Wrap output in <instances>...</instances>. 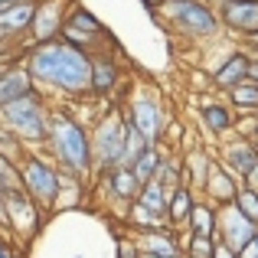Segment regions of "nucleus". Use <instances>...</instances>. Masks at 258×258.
Instances as JSON below:
<instances>
[{
	"instance_id": "412c9836",
	"label": "nucleus",
	"mask_w": 258,
	"mask_h": 258,
	"mask_svg": "<svg viewBox=\"0 0 258 258\" xmlns=\"http://www.w3.org/2000/svg\"><path fill=\"white\" fill-rule=\"evenodd\" d=\"M213 164H216V154L209 151V147H189V151L183 154V183L200 193L209 170H213Z\"/></svg>"
},
{
	"instance_id": "423d86ee",
	"label": "nucleus",
	"mask_w": 258,
	"mask_h": 258,
	"mask_svg": "<svg viewBox=\"0 0 258 258\" xmlns=\"http://www.w3.org/2000/svg\"><path fill=\"white\" fill-rule=\"evenodd\" d=\"M88 134H92L95 173L108 170V167L124 164V134H127L124 108H108V111H98V118L88 124Z\"/></svg>"
},
{
	"instance_id": "a19ab883",
	"label": "nucleus",
	"mask_w": 258,
	"mask_h": 258,
	"mask_svg": "<svg viewBox=\"0 0 258 258\" xmlns=\"http://www.w3.org/2000/svg\"><path fill=\"white\" fill-rule=\"evenodd\" d=\"M186 258H200V255H186Z\"/></svg>"
},
{
	"instance_id": "9b49d317",
	"label": "nucleus",
	"mask_w": 258,
	"mask_h": 258,
	"mask_svg": "<svg viewBox=\"0 0 258 258\" xmlns=\"http://www.w3.org/2000/svg\"><path fill=\"white\" fill-rule=\"evenodd\" d=\"M255 232H258V222H252L248 216H242L239 209H235V203H226V206L216 209V239L226 242L229 248L242 252L245 242L252 239Z\"/></svg>"
},
{
	"instance_id": "4c0bfd02",
	"label": "nucleus",
	"mask_w": 258,
	"mask_h": 258,
	"mask_svg": "<svg viewBox=\"0 0 258 258\" xmlns=\"http://www.w3.org/2000/svg\"><path fill=\"white\" fill-rule=\"evenodd\" d=\"M242 46H248V49H258V30L252 33V36H245V39H242Z\"/></svg>"
},
{
	"instance_id": "9d476101",
	"label": "nucleus",
	"mask_w": 258,
	"mask_h": 258,
	"mask_svg": "<svg viewBox=\"0 0 258 258\" xmlns=\"http://www.w3.org/2000/svg\"><path fill=\"white\" fill-rule=\"evenodd\" d=\"M92 186L101 189V196H105L108 206L118 209V216L124 219L127 206H131L134 200H138V189H141V180L134 176L131 167L118 164V167H108V170H98L92 176Z\"/></svg>"
},
{
	"instance_id": "39448f33",
	"label": "nucleus",
	"mask_w": 258,
	"mask_h": 258,
	"mask_svg": "<svg viewBox=\"0 0 258 258\" xmlns=\"http://www.w3.org/2000/svg\"><path fill=\"white\" fill-rule=\"evenodd\" d=\"M17 173H20V189L30 193V200H36L46 209V216H49L52 206H56V196H59V180H62L59 164L43 147H26L17 160Z\"/></svg>"
},
{
	"instance_id": "bb28decb",
	"label": "nucleus",
	"mask_w": 258,
	"mask_h": 258,
	"mask_svg": "<svg viewBox=\"0 0 258 258\" xmlns=\"http://www.w3.org/2000/svg\"><path fill=\"white\" fill-rule=\"evenodd\" d=\"M216 209L219 206H213V203L203 200V196H196V206H193V213H189L186 229L189 232H203V235H216Z\"/></svg>"
},
{
	"instance_id": "1a4fd4ad",
	"label": "nucleus",
	"mask_w": 258,
	"mask_h": 258,
	"mask_svg": "<svg viewBox=\"0 0 258 258\" xmlns=\"http://www.w3.org/2000/svg\"><path fill=\"white\" fill-rule=\"evenodd\" d=\"M59 36H62L66 43L85 49V52H98V49H108V46H111L108 30L101 26V20L95 17L92 10L79 7V4H72V10L66 13V23H62V30H59Z\"/></svg>"
},
{
	"instance_id": "f8f14e48",
	"label": "nucleus",
	"mask_w": 258,
	"mask_h": 258,
	"mask_svg": "<svg viewBox=\"0 0 258 258\" xmlns=\"http://www.w3.org/2000/svg\"><path fill=\"white\" fill-rule=\"evenodd\" d=\"M216 13H219L222 30L239 39L258 30V0H216Z\"/></svg>"
},
{
	"instance_id": "79ce46f5",
	"label": "nucleus",
	"mask_w": 258,
	"mask_h": 258,
	"mask_svg": "<svg viewBox=\"0 0 258 258\" xmlns=\"http://www.w3.org/2000/svg\"><path fill=\"white\" fill-rule=\"evenodd\" d=\"M0 4H10V0H0Z\"/></svg>"
},
{
	"instance_id": "72a5a7b5",
	"label": "nucleus",
	"mask_w": 258,
	"mask_h": 258,
	"mask_svg": "<svg viewBox=\"0 0 258 258\" xmlns=\"http://www.w3.org/2000/svg\"><path fill=\"white\" fill-rule=\"evenodd\" d=\"M213 258H239V252L235 248H229L226 242H219L216 239V248H213Z\"/></svg>"
},
{
	"instance_id": "a878e982",
	"label": "nucleus",
	"mask_w": 258,
	"mask_h": 258,
	"mask_svg": "<svg viewBox=\"0 0 258 258\" xmlns=\"http://www.w3.org/2000/svg\"><path fill=\"white\" fill-rule=\"evenodd\" d=\"M222 95H226V101L235 111H258V82L255 79H242L239 85H232Z\"/></svg>"
},
{
	"instance_id": "7c9ffc66",
	"label": "nucleus",
	"mask_w": 258,
	"mask_h": 258,
	"mask_svg": "<svg viewBox=\"0 0 258 258\" xmlns=\"http://www.w3.org/2000/svg\"><path fill=\"white\" fill-rule=\"evenodd\" d=\"M235 209H239L242 216H248L252 222H258V189L255 186H248L245 180H242V186H239V193H235Z\"/></svg>"
},
{
	"instance_id": "cd10ccee",
	"label": "nucleus",
	"mask_w": 258,
	"mask_h": 258,
	"mask_svg": "<svg viewBox=\"0 0 258 258\" xmlns=\"http://www.w3.org/2000/svg\"><path fill=\"white\" fill-rule=\"evenodd\" d=\"M160 160H164V147H160V144H147L144 151L134 157L131 170H134V176H138L141 183H147V180H154V176H157Z\"/></svg>"
},
{
	"instance_id": "f704fd0d",
	"label": "nucleus",
	"mask_w": 258,
	"mask_h": 258,
	"mask_svg": "<svg viewBox=\"0 0 258 258\" xmlns=\"http://www.w3.org/2000/svg\"><path fill=\"white\" fill-rule=\"evenodd\" d=\"M239 258H258V232H255L252 239L245 242V248L239 252Z\"/></svg>"
},
{
	"instance_id": "2f4dec72",
	"label": "nucleus",
	"mask_w": 258,
	"mask_h": 258,
	"mask_svg": "<svg viewBox=\"0 0 258 258\" xmlns=\"http://www.w3.org/2000/svg\"><path fill=\"white\" fill-rule=\"evenodd\" d=\"M0 258H23V252L17 248V239L4 229H0Z\"/></svg>"
},
{
	"instance_id": "c9c22d12",
	"label": "nucleus",
	"mask_w": 258,
	"mask_h": 258,
	"mask_svg": "<svg viewBox=\"0 0 258 258\" xmlns=\"http://www.w3.org/2000/svg\"><path fill=\"white\" fill-rule=\"evenodd\" d=\"M141 7H147L151 13H157L160 7H164V0H141Z\"/></svg>"
},
{
	"instance_id": "aec40b11",
	"label": "nucleus",
	"mask_w": 258,
	"mask_h": 258,
	"mask_svg": "<svg viewBox=\"0 0 258 258\" xmlns=\"http://www.w3.org/2000/svg\"><path fill=\"white\" fill-rule=\"evenodd\" d=\"M209 76H213L216 92H229V88L239 85L242 79H248V52H245V46H242V49H229L226 59H222Z\"/></svg>"
},
{
	"instance_id": "4468645a",
	"label": "nucleus",
	"mask_w": 258,
	"mask_h": 258,
	"mask_svg": "<svg viewBox=\"0 0 258 258\" xmlns=\"http://www.w3.org/2000/svg\"><path fill=\"white\" fill-rule=\"evenodd\" d=\"M69 10H72V0H36V13H33V23H30V43L59 36Z\"/></svg>"
},
{
	"instance_id": "473e14b6",
	"label": "nucleus",
	"mask_w": 258,
	"mask_h": 258,
	"mask_svg": "<svg viewBox=\"0 0 258 258\" xmlns=\"http://www.w3.org/2000/svg\"><path fill=\"white\" fill-rule=\"evenodd\" d=\"M118 258H141L134 239H118Z\"/></svg>"
},
{
	"instance_id": "7ed1b4c3",
	"label": "nucleus",
	"mask_w": 258,
	"mask_h": 258,
	"mask_svg": "<svg viewBox=\"0 0 258 258\" xmlns=\"http://www.w3.org/2000/svg\"><path fill=\"white\" fill-rule=\"evenodd\" d=\"M49 98L36 88L23 92L20 98L0 105V124L13 134L23 147H43L49 131Z\"/></svg>"
},
{
	"instance_id": "0eeeda50",
	"label": "nucleus",
	"mask_w": 258,
	"mask_h": 258,
	"mask_svg": "<svg viewBox=\"0 0 258 258\" xmlns=\"http://www.w3.org/2000/svg\"><path fill=\"white\" fill-rule=\"evenodd\" d=\"M124 118L134 121V124L141 127V134H144L151 144H164L167 108H164V98H160L154 88H147V85L134 88L131 98H127V105H124Z\"/></svg>"
},
{
	"instance_id": "b1692460",
	"label": "nucleus",
	"mask_w": 258,
	"mask_h": 258,
	"mask_svg": "<svg viewBox=\"0 0 258 258\" xmlns=\"http://www.w3.org/2000/svg\"><path fill=\"white\" fill-rule=\"evenodd\" d=\"M193 206H196V189L193 186L180 183V186L170 189V200H167V222H170L176 232H180V229H186Z\"/></svg>"
},
{
	"instance_id": "6ab92c4d",
	"label": "nucleus",
	"mask_w": 258,
	"mask_h": 258,
	"mask_svg": "<svg viewBox=\"0 0 258 258\" xmlns=\"http://www.w3.org/2000/svg\"><path fill=\"white\" fill-rule=\"evenodd\" d=\"M141 255H180V232L173 226H160V229H144V232L131 235Z\"/></svg>"
},
{
	"instance_id": "5701e85b",
	"label": "nucleus",
	"mask_w": 258,
	"mask_h": 258,
	"mask_svg": "<svg viewBox=\"0 0 258 258\" xmlns=\"http://www.w3.org/2000/svg\"><path fill=\"white\" fill-rule=\"evenodd\" d=\"M88 189H92V180H88V176L66 173V170H62V180H59V196H56V206H52V213H66V209L82 206V200H85Z\"/></svg>"
},
{
	"instance_id": "4be33fe9",
	"label": "nucleus",
	"mask_w": 258,
	"mask_h": 258,
	"mask_svg": "<svg viewBox=\"0 0 258 258\" xmlns=\"http://www.w3.org/2000/svg\"><path fill=\"white\" fill-rule=\"evenodd\" d=\"M30 88H33V79H30V72H26V66L20 62V59H13V62H7L4 69H0V105L20 98V95L30 92Z\"/></svg>"
},
{
	"instance_id": "393cba45",
	"label": "nucleus",
	"mask_w": 258,
	"mask_h": 258,
	"mask_svg": "<svg viewBox=\"0 0 258 258\" xmlns=\"http://www.w3.org/2000/svg\"><path fill=\"white\" fill-rule=\"evenodd\" d=\"M124 226L134 229V232H144V229H160V226H170V222H167L164 213H154L151 206H144L141 200H134L131 206H127V213H124Z\"/></svg>"
},
{
	"instance_id": "ea45409f",
	"label": "nucleus",
	"mask_w": 258,
	"mask_h": 258,
	"mask_svg": "<svg viewBox=\"0 0 258 258\" xmlns=\"http://www.w3.org/2000/svg\"><path fill=\"white\" fill-rule=\"evenodd\" d=\"M248 141H252V144L258 147V127H255V131H252V138H248Z\"/></svg>"
},
{
	"instance_id": "c85d7f7f",
	"label": "nucleus",
	"mask_w": 258,
	"mask_h": 258,
	"mask_svg": "<svg viewBox=\"0 0 258 258\" xmlns=\"http://www.w3.org/2000/svg\"><path fill=\"white\" fill-rule=\"evenodd\" d=\"M138 200L144 203V206H151L154 213H164L167 216V200H170V189H167L164 183H157V180H147V183H141Z\"/></svg>"
},
{
	"instance_id": "f3484780",
	"label": "nucleus",
	"mask_w": 258,
	"mask_h": 258,
	"mask_svg": "<svg viewBox=\"0 0 258 258\" xmlns=\"http://www.w3.org/2000/svg\"><path fill=\"white\" fill-rule=\"evenodd\" d=\"M36 13V0H10L0 7V33L10 43H20L23 36H30V23Z\"/></svg>"
},
{
	"instance_id": "6e6552de",
	"label": "nucleus",
	"mask_w": 258,
	"mask_h": 258,
	"mask_svg": "<svg viewBox=\"0 0 258 258\" xmlns=\"http://www.w3.org/2000/svg\"><path fill=\"white\" fill-rule=\"evenodd\" d=\"M4 203H7V232L17 242H33L46 222V209L36 200H30V193H23L20 186L7 189Z\"/></svg>"
},
{
	"instance_id": "e433bc0d",
	"label": "nucleus",
	"mask_w": 258,
	"mask_h": 258,
	"mask_svg": "<svg viewBox=\"0 0 258 258\" xmlns=\"http://www.w3.org/2000/svg\"><path fill=\"white\" fill-rule=\"evenodd\" d=\"M0 229L7 232V203H4V193H0Z\"/></svg>"
},
{
	"instance_id": "20e7f679",
	"label": "nucleus",
	"mask_w": 258,
	"mask_h": 258,
	"mask_svg": "<svg viewBox=\"0 0 258 258\" xmlns=\"http://www.w3.org/2000/svg\"><path fill=\"white\" fill-rule=\"evenodd\" d=\"M157 17L189 43H216L226 33L213 0H164Z\"/></svg>"
},
{
	"instance_id": "ddd939ff",
	"label": "nucleus",
	"mask_w": 258,
	"mask_h": 258,
	"mask_svg": "<svg viewBox=\"0 0 258 258\" xmlns=\"http://www.w3.org/2000/svg\"><path fill=\"white\" fill-rule=\"evenodd\" d=\"M216 157H219V164H226L229 170L239 176V180H245V176L258 167V147L248 138H235V134H229V138L219 141Z\"/></svg>"
},
{
	"instance_id": "2eb2a0df",
	"label": "nucleus",
	"mask_w": 258,
	"mask_h": 258,
	"mask_svg": "<svg viewBox=\"0 0 258 258\" xmlns=\"http://www.w3.org/2000/svg\"><path fill=\"white\" fill-rule=\"evenodd\" d=\"M121 88V66L108 49L92 52V98H114Z\"/></svg>"
},
{
	"instance_id": "a211bd4d",
	"label": "nucleus",
	"mask_w": 258,
	"mask_h": 258,
	"mask_svg": "<svg viewBox=\"0 0 258 258\" xmlns=\"http://www.w3.org/2000/svg\"><path fill=\"white\" fill-rule=\"evenodd\" d=\"M239 186H242V180L229 170L226 164H219V157H216V164H213V170H209L206 183H203L200 196H203V200H209L213 206H226V203L235 200Z\"/></svg>"
},
{
	"instance_id": "dca6fc26",
	"label": "nucleus",
	"mask_w": 258,
	"mask_h": 258,
	"mask_svg": "<svg viewBox=\"0 0 258 258\" xmlns=\"http://www.w3.org/2000/svg\"><path fill=\"white\" fill-rule=\"evenodd\" d=\"M235 118H239V111H235L226 98H222V101L200 98V124H203V131H206V134H213V141L229 138L232 127H235Z\"/></svg>"
},
{
	"instance_id": "c756f323",
	"label": "nucleus",
	"mask_w": 258,
	"mask_h": 258,
	"mask_svg": "<svg viewBox=\"0 0 258 258\" xmlns=\"http://www.w3.org/2000/svg\"><path fill=\"white\" fill-rule=\"evenodd\" d=\"M154 180L164 183L167 189L180 186V183H183V154H164V160H160L157 176H154Z\"/></svg>"
},
{
	"instance_id": "f257e3e1",
	"label": "nucleus",
	"mask_w": 258,
	"mask_h": 258,
	"mask_svg": "<svg viewBox=\"0 0 258 258\" xmlns=\"http://www.w3.org/2000/svg\"><path fill=\"white\" fill-rule=\"evenodd\" d=\"M20 62L30 72L33 88L46 98L79 101L92 95V52L66 43L62 36L26 43Z\"/></svg>"
},
{
	"instance_id": "f03ea898",
	"label": "nucleus",
	"mask_w": 258,
	"mask_h": 258,
	"mask_svg": "<svg viewBox=\"0 0 258 258\" xmlns=\"http://www.w3.org/2000/svg\"><path fill=\"white\" fill-rule=\"evenodd\" d=\"M43 151L59 164V170L79 173V176H95V160H92V134L88 124L79 121L72 111L62 105L49 108V131H46Z\"/></svg>"
},
{
	"instance_id": "58836bf2",
	"label": "nucleus",
	"mask_w": 258,
	"mask_h": 258,
	"mask_svg": "<svg viewBox=\"0 0 258 258\" xmlns=\"http://www.w3.org/2000/svg\"><path fill=\"white\" fill-rule=\"evenodd\" d=\"M141 258H186V255L180 252V255H141Z\"/></svg>"
}]
</instances>
